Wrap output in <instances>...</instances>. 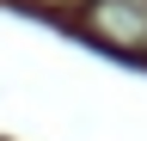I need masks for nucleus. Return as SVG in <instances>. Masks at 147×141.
I'll use <instances>...</instances> for the list:
<instances>
[{
	"label": "nucleus",
	"mask_w": 147,
	"mask_h": 141,
	"mask_svg": "<svg viewBox=\"0 0 147 141\" xmlns=\"http://www.w3.org/2000/svg\"><path fill=\"white\" fill-rule=\"evenodd\" d=\"M98 25L117 31L123 43H147V0H104V6H98Z\"/></svg>",
	"instance_id": "nucleus-1"
},
{
	"label": "nucleus",
	"mask_w": 147,
	"mask_h": 141,
	"mask_svg": "<svg viewBox=\"0 0 147 141\" xmlns=\"http://www.w3.org/2000/svg\"><path fill=\"white\" fill-rule=\"evenodd\" d=\"M49 6H80V0H49Z\"/></svg>",
	"instance_id": "nucleus-2"
}]
</instances>
